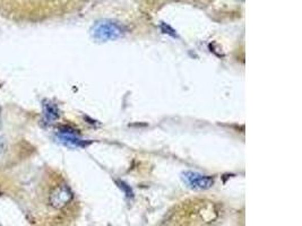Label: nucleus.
<instances>
[{"instance_id":"obj_1","label":"nucleus","mask_w":302,"mask_h":226,"mask_svg":"<svg viewBox=\"0 0 302 226\" xmlns=\"http://www.w3.org/2000/svg\"><path fill=\"white\" fill-rule=\"evenodd\" d=\"M124 35L123 26L112 20H102L95 24L93 36L100 41H112Z\"/></svg>"},{"instance_id":"obj_2","label":"nucleus","mask_w":302,"mask_h":226,"mask_svg":"<svg viewBox=\"0 0 302 226\" xmlns=\"http://www.w3.org/2000/svg\"><path fill=\"white\" fill-rule=\"evenodd\" d=\"M182 180L186 185L195 190H206L214 186V178L200 174L197 172H184Z\"/></svg>"},{"instance_id":"obj_3","label":"nucleus","mask_w":302,"mask_h":226,"mask_svg":"<svg viewBox=\"0 0 302 226\" xmlns=\"http://www.w3.org/2000/svg\"><path fill=\"white\" fill-rule=\"evenodd\" d=\"M58 138L61 141L63 145L68 147H74V148H78V147H86L89 143H86L85 140L79 138V136L75 133V131H67V130H61L59 135H58Z\"/></svg>"},{"instance_id":"obj_4","label":"nucleus","mask_w":302,"mask_h":226,"mask_svg":"<svg viewBox=\"0 0 302 226\" xmlns=\"http://www.w3.org/2000/svg\"><path fill=\"white\" fill-rule=\"evenodd\" d=\"M72 198L73 193L71 192L69 189L66 187H60L56 189L54 193L51 194L50 203L54 207L61 208L63 206H66V205L72 200Z\"/></svg>"},{"instance_id":"obj_5","label":"nucleus","mask_w":302,"mask_h":226,"mask_svg":"<svg viewBox=\"0 0 302 226\" xmlns=\"http://www.w3.org/2000/svg\"><path fill=\"white\" fill-rule=\"evenodd\" d=\"M45 117L48 118V120H55L58 118V111L55 105L52 104L45 105Z\"/></svg>"},{"instance_id":"obj_6","label":"nucleus","mask_w":302,"mask_h":226,"mask_svg":"<svg viewBox=\"0 0 302 226\" xmlns=\"http://www.w3.org/2000/svg\"><path fill=\"white\" fill-rule=\"evenodd\" d=\"M0 152H2V145H0Z\"/></svg>"},{"instance_id":"obj_7","label":"nucleus","mask_w":302,"mask_h":226,"mask_svg":"<svg viewBox=\"0 0 302 226\" xmlns=\"http://www.w3.org/2000/svg\"><path fill=\"white\" fill-rule=\"evenodd\" d=\"M0 125H2V119H0Z\"/></svg>"}]
</instances>
